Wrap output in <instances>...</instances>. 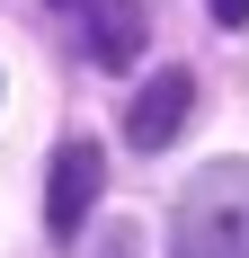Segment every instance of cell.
Instances as JSON below:
<instances>
[{
  "mask_svg": "<svg viewBox=\"0 0 249 258\" xmlns=\"http://www.w3.org/2000/svg\"><path fill=\"white\" fill-rule=\"evenodd\" d=\"M169 258H249V160H205L169 214Z\"/></svg>",
  "mask_w": 249,
  "mask_h": 258,
  "instance_id": "cell-1",
  "label": "cell"
},
{
  "mask_svg": "<svg viewBox=\"0 0 249 258\" xmlns=\"http://www.w3.org/2000/svg\"><path fill=\"white\" fill-rule=\"evenodd\" d=\"M98 187H107L98 143H63V152H53V187H45V223H53V240H80V214L98 205Z\"/></svg>",
  "mask_w": 249,
  "mask_h": 258,
  "instance_id": "cell-2",
  "label": "cell"
},
{
  "mask_svg": "<svg viewBox=\"0 0 249 258\" xmlns=\"http://www.w3.org/2000/svg\"><path fill=\"white\" fill-rule=\"evenodd\" d=\"M63 9H72V27L89 36L98 62H134L143 53V0H63Z\"/></svg>",
  "mask_w": 249,
  "mask_h": 258,
  "instance_id": "cell-3",
  "label": "cell"
},
{
  "mask_svg": "<svg viewBox=\"0 0 249 258\" xmlns=\"http://www.w3.org/2000/svg\"><path fill=\"white\" fill-rule=\"evenodd\" d=\"M187 89H196L187 72H160V80L143 89V98H134V116H125V134H134L143 152H160V143H169V134L187 125Z\"/></svg>",
  "mask_w": 249,
  "mask_h": 258,
  "instance_id": "cell-4",
  "label": "cell"
},
{
  "mask_svg": "<svg viewBox=\"0 0 249 258\" xmlns=\"http://www.w3.org/2000/svg\"><path fill=\"white\" fill-rule=\"evenodd\" d=\"M89 240H98L89 258H143V240H134V223H98Z\"/></svg>",
  "mask_w": 249,
  "mask_h": 258,
  "instance_id": "cell-5",
  "label": "cell"
},
{
  "mask_svg": "<svg viewBox=\"0 0 249 258\" xmlns=\"http://www.w3.org/2000/svg\"><path fill=\"white\" fill-rule=\"evenodd\" d=\"M214 18H223V36H240V27H249V0H214Z\"/></svg>",
  "mask_w": 249,
  "mask_h": 258,
  "instance_id": "cell-6",
  "label": "cell"
}]
</instances>
